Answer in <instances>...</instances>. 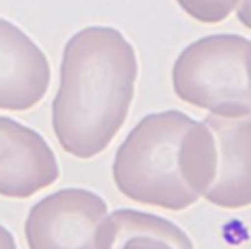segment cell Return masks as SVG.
Listing matches in <instances>:
<instances>
[{"label": "cell", "instance_id": "obj_7", "mask_svg": "<svg viewBox=\"0 0 251 249\" xmlns=\"http://www.w3.org/2000/svg\"><path fill=\"white\" fill-rule=\"evenodd\" d=\"M51 82V66L30 37L0 18V110L26 112L42 101Z\"/></svg>", "mask_w": 251, "mask_h": 249}, {"label": "cell", "instance_id": "obj_5", "mask_svg": "<svg viewBox=\"0 0 251 249\" xmlns=\"http://www.w3.org/2000/svg\"><path fill=\"white\" fill-rule=\"evenodd\" d=\"M211 132L213 171L202 197L224 209L251 206V115L204 119Z\"/></svg>", "mask_w": 251, "mask_h": 249}, {"label": "cell", "instance_id": "obj_9", "mask_svg": "<svg viewBox=\"0 0 251 249\" xmlns=\"http://www.w3.org/2000/svg\"><path fill=\"white\" fill-rule=\"evenodd\" d=\"M190 18L201 23L215 25L227 20L239 0H176Z\"/></svg>", "mask_w": 251, "mask_h": 249}, {"label": "cell", "instance_id": "obj_10", "mask_svg": "<svg viewBox=\"0 0 251 249\" xmlns=\"http://www.w3.org/2000/svg\"><path fill=\"white\" fill-rule=\"evenodd\" d=\"M241 5L237 9V20L248 28L251 30V0H239Z\"/></svg>", "mask_w": 251, "mask_h": 249}, {"label": "cell", "instance_id": "obj_2", "mask_svg": "<svg viewBox=\"0 0 251 249\" xmlns=\"http://www.w3.org/2000/svg\"><path fill=\"white\" fill-rule=\"evenodd\" d=\"M112 174L119 192L134 202L187 209L209 179L208 129L180 110L150 113L117 148Z\"/></svg>", "mask_w": 251, "mask_h": 249}, {"label": "cell", "instance_id": "obj_11", "mask_svg": "<svg viewBox=\"0 0 251 249\" xmlns=\"http://www.w3.org/2000/svg\"><path fill=\"white\" fill-rule=\"evenodd\" d=\"M0 249H18L14 237L4 225H0Z\"/></svg>", "mask_w": 251, "mask_h": 249}, {"label": "cell", "instance_id": "obj_4", "mask_svg": "<svg viewBox=\"0 0 251 249\" xmlns=\"http://www.w3.org/2000/svg\"><path fill=\"white\" fill-rule=\"evenodd\" d=\"M106 202L86 188H63L40 199L25 222L30 249H98Z\"/></svg>", "mask_w": 251, "mask_h": 249}, {"label": "cell", "instance_id": "obj_8", "mask_svg": "<svg viewBox=\"0 0 251 249\" xmlns=\"http://www.w3.org/2000/svg\"><path fill=\"white\" fill-rule=\"evenodd\" d=\"M98 249H196L183 228L152 213L117 209L103 220Z\"/></svg>", "mask_w": 251, "mask_h": 249}, {"label": "cell", "instance_id": "obj_6", "mask_svg": "<svg viewBox=\"0 0 251 249\" xmlns=\"http://www.w3.org/2000/svg\"><path fill=\"white\" fill-rule=\"evenodd\" d=\"M58 178V160L42 134L0 115V195L28 199Z\"/></svg>", "mask_w": 251, "mask_h": 249}, {"label": "cell", "instance_id": "obj_3", "mask_svg": "<svg viewBox=\"0 0 251 249\" xmlns=\"http://www.w3.org/2000/svg\"><path fill=\"white\" fill-rule=\"evenodd\" d=\"M181 101L220 117L251 115V40L216 33L187 46L173 65Z\"/></svg>", "mask_w": 251, "mask_h": 249}, {"label": "cell", "instance_id": "obj_1", "mask_svg": "<svg viewBox=\"0 0 251 249\" xmlns=\"http://www.w3.org/2000/svg\"><path fill=\"white\" fill-rule=\"evenodd\" d=\"M136 78L134 47L117 28L77 31L63 49L52 100V131L63 150L77 159L101 153L127 119Z\"/></svg>", "mask_w": 251, "mask_h": 249}]
</instances>
